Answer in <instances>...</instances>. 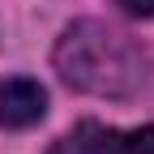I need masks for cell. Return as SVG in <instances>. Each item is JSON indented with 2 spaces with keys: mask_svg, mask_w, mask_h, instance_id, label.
<instances>
[{
  "mask_svg": "<svg viewBox=\"0 0 154 154\" xmlns=\"http://www.w3.org/2000/svg\"><path fill=\"white\" fill-rule=\"evenodd\" d=\"M56 69L69 86L86 94H133L146 82V56L128 34L103 22H77L56 43Z\"/></svg>",
  "mask_w": 154,
  "mask_h": 154,
  "instance_id": "1",
  "label": "cell"
},
{
  "mask_svg": "<svg viewBox=\"0 0 154 154\" xmlns=\"http://www.w3.org/2000/svg\"><path fill=\"white\" fill-rule=\"evenodd\" d=\"M51 154H154V124L120 133V128H103V124L86 120L69 137L56 141Z\"/></svg>",
  "mask_w": 154,
  "mask_h": 154,
  "instance_id": "2",
  "label": "cell"
},
{
  "mask_svg": "<svg viewBox=\"0 0 154 154\" xmlns=\"http://www.w3.org/2000/svg\"><path fill=\"white\" fill-rule=\"evenodd\" d=\"M111 5H120L133 17H154V0H111Z\"/></svg>",
  "mask_w": 154,
  "mask_h": 154,
  "instance_id": "4",
  "label": "cell"
},
{
  "mask_svg": "<svg viewBox=\"0 0 154 154\" xmlns=\"http://www.w3.org/2000/svg\"><path fill=\"white\" fill-rule=\"evenodd\" d=\"M47 116V90L30 77H9L0 86V128H30Z\"/></svg>",
  "mask_w": 154,
  "mask_h": 154,
  "instance_id": "3",
  "label": "cell"
}]
</instances>
